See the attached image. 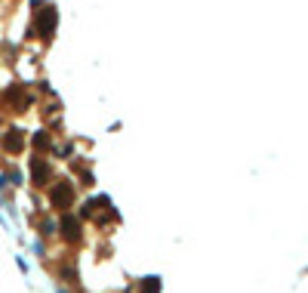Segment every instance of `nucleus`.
Masks as SVG:
<instances>
[{
  "mask_svg": "<svg viewBox=\"0 0 308 293\" xmlns=\"http://www.w3.org/2000/svg\"><path fill=\"white\" fill-rule=\"evenodd\" d=\"M74 200H77V188L71 186V182H56V186H49V207L68 210V207H74Z\"/></svg>",
  "mask_w": 308,
  "mask_h": 293,
  "instance_id": "obj_1",
  "label": "nucleus"
},
{
  "mask_svg": "<svg viewBox=\"0 0 308 293\" xmlns=\"http://www.w3.org/2000/svg\"><path fill=\"white\" fill-rule=\"evenodd\" d=\"M56 19H59L56 6H43V10L37 12V34H40L43 40L52 38V31H56Z\"/></svg>",
  "mask_w": 308,
  "mask_h": 293,
  "instance_id": "obj_2",
  "label": "nucleus"
},
{
  "mask_svg": "<svg viewBox=\"0 0 308 293\" xmlns=\"http://www.w3.org/2000/svg\"><path fill=\"white\" fill-rule=\"evenodd\" d=\"M0 145H3V152H9V154H19L22 148H25V133L22 130H6L3 136H0Z\"/></svg>",
  "mask_w": 308,
  "mask_h": 293,
  "instance_id": "obj_3",
  "label": "nucleus"
},
{
  "mask_svg": "<svg viewBox=\"0 0 308 293\" xmlns=\"http://www.w3.org/2000/svg\"><path fill=\"white\" fill-rule=\"evenodd\" d=\"M62 238H65L68 244H77L80 241V219L77 216H71V213L62 216Z\"/></svg>",
  "mask_w": 308,
  "mask_h": 293,
  "instance_id": "obj_4",
  "label": "nucleus"
},
{
  "mask_svg": "<svg viewBox=\"0 0 308 293\" xmlns=\"http://www.w3.org/2000/svg\"><path fill=\"white\" fill-rule=\"evenodd\" d=\"M49 176H52V167H49L43 158H34V164H31V179H34V186H46Z\"/></svg>",
  "mask_w": 308,
  "mask_h": 293,
  "instance_id": "obj_5",
  "label": "nucleus"
},
{
  "mask_svg": "<svg viewBox=\"0 0 308 293\" xmlns=\"http://www.w3.org/2000/svg\"><path fill=\"white\" fill-rule=\"evenodd\" d=\"M9 108H15V112H22V108H28L31 105V96H28V90H22V86H12L9 93H6V99H3Z\"/></svg>",
  "mask_w": 308,
  "mask_h": 293,
  "instance_id": "obj_6",
  "label": "nucleus"
},
{
  "mask_svg": "<svg viewBox=\"0 0 308 293\" xmlns=\"http://www.w3.org/2000/svg\"><path fill=\"white\" fill-rule=\"evenodd\" d=\"M139 290H142V293H157V290H160V278H145V281L139 284Z\"/></svg>",
  "mask_w": 308,
  "mask_h": 293,
  "instance_id": "obj_7",
  "label": "nucleus"
},
{
  "mask_svg": "<svg viewBox=\"0 0 308 293\" xmlns=\"http://www.w3.org/2000/svg\"><path fill=\"white\" fill-rule=\"evenodd\" d=\"M49 145H52V139H49L46 133H37V136H34V148H37V152H46Z\"/></svg>",
  "mask_w": 308,
  "mask_h": 293,
  "instance_id": "obj_8",
  "label": "nucleus"
}]
</instances>
